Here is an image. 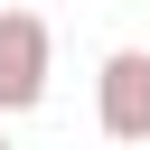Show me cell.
<instances>
[{
	"instance_id": "cell-1",
	"label": "cell",
	"mask_w": 150,
	"mask_h": 150,
	"mask_svg": "<svg viewBox=\"0 0 150 150\" xmlns=\"http://www.w3.org/2000/svg\"><path fill=\"white\" fill-rule=\"evenodd\" d=\"M47 56H56L47 19L38 9H0V112H38L47 103Z\"/></svg>"
},
{
	"instance_id": "cell-2",
	"label": "cell",
	"mask_w": 150,
	"mask_h": 150,
	"mask_svg": "<svg viewBox=\"0 0 150 150\" xmlns=\"http://www.w3.org/2000/svg\"><path fill=\"white\" fill-rule=\"evenodd\" d=\"M94 122L103 141H150V56L141 47H112L103 75H94Z\"/></svg>"
},
{
	"instance_id": "cell-3",
	"label": "cell",
	"mask_w": 150,
	"mask_h": 150,
	"mask_svg": "<svg viewBox=\"0 0 150 150\" xmlns=\"http://www.w3.org/2000/svg\"><path fill=\"white\" fill-rule=\"evenodd\" d=\"M0 150H9V131H0Z\"/></svg>"
}]
</instances>
